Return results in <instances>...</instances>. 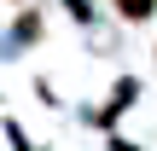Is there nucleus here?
I'll return each mask as SVG.
<instances>
[{
    "instance_id": "f03ea898",
    "label": "nucleus",
    "mask_w": 157,
    "mask_h": 151,
    "mask_svg": "<svg viewBox=\"0 0 157 151\" xmlns=\"http://www.w3.org/2000/svg\"><path fill=\"white\" fill-rule=\"evenodd\" d=\"M111 12H117L122 23H151L157 17V0H111Z\"/></svg>"
},
{
    "instance_id": "20e7f679",
    "label": "nucleus",
    "mask_w": 157,
    "mask_h": 151,
    "mask_svg": "<svg viewBox=\"0 0 157 151\" xmlns=\"http://www.w3.org/2000/svg\"><path fill=\"white\" fill-rule=\"evenodd\" d=\"M64 12H70L76 23H93V0H64Z\"/></svg>"
},
{
    "instance_id": "7ed1b4c3",
    "label": "nucleus",
    "mask_w": 157,
    "mask_h": 151,
    "mask_svg": "<svg viewBox=\"0 0 157 151\" xmlns=\"http://www.w3.org/2000/svg\"><path fill=\"white\" fill-rule=\"evenodd\" d=\"M41 29H47V23H41V12L29 6V12H17V23H12V41H41Z\"/></svg>"
},
{
    "instance_id": "39448f33",
    "label": "nucleus",
    "mask_w": 157,
    "mask_h": 151,
    "mask_svg": "<svg viewBox=\"0 0 157 151\" xmlns=\"http://www.w3.org/2000/svg\"><path fill=\"white\" fill-rule=\"evenodd\" d=\"M151 70H157V47H151Z\"/></svg>"
},
{
    "instance_id": "423d86ee",
    "label": "nucleus",
    "mask_w": 157,
    "mask_h": 151,
    "mask_svg": "<svg viewBox=\"0 0 157 151\" xmlns=\"http://www.w3.org/2000/svg\"><path fill=\"white\" fill-rule=\"evenodd\" d=\"M12 6H23V0H12Z\"/></svg>"
},
{
    "instance_id": "f257e3e1",
    "label": "nucleus",
    "mask_w": 157,
    "mask_h": 151,
    "mask_svg": "<svg viewBox=\"0 0 157 151\" xmlns=\"http://www.w3.org/2000/svg\"><path fill=\"white\" fill-rule=\"evenodd\" d=\"M134 105H140V76H117V81H111V99H105V111H99V122L111 128V122H117L122 111H134Z\"/></svg>"
}]
</instances>
